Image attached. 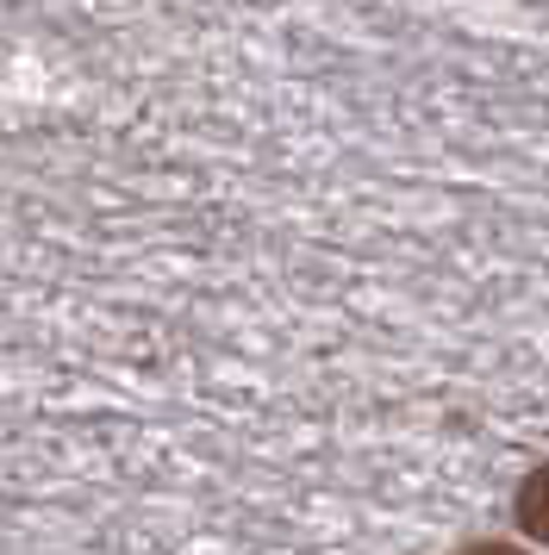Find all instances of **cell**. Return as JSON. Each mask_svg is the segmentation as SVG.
<instances>
[{
  "instance_id": "2",
  "label": "cell",
  "mask_w": 549,
  "mask_h": 555,
  "mask_svg": "<svg viewBox=\"0 0 549 555\" xmlns=\"http://www.w3.org/2000/svg\"><path fill=\"white\" fill-rule=\"evenodd\" d=\"M449 555H531V550L506 543V537H481V543H462V550H449Z\"/></svg>"
},
{
  "instance_id": "1",
  "label": "cell",
  "mask_w": 549,
  "mask_h": 555,
  "mask_svg": "<svg viewBox=\"0 0 549 555\" xmlns=\"http://www.w3.org/2000/svg\"><path fill=\"white\" fill-rule=\"evenodd\" d=\"M512 518H519V530L531 537V543H544V550H549V462H537V468H524V475H519Z\"/></svg>"
}]
</instances>
